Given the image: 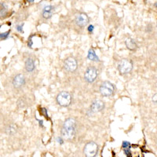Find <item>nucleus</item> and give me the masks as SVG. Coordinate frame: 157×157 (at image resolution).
Instances as JSON below:
<instances>
[{
    "instance_id": "1",
    "label": "nucleus",
    "mask_w": 157,
    "mask_h": 157,
    "mask_svg": "<svg viewBox=\"0 0 157 157\" xmlns=\"http://www.w3.org/2000/svg\"><path fill=\"white\" fill-rule=\"evenodd\" d=\"M76 131V123L72 118H68L64 121L61 129V135L67 140H71L75 137Z\"/></svg>"
},
{
    "instance_id": "2",
    "label": "nucleus",
    "mask_w": 157,
    "mask_h": 157,
    "mask_svg": "<svg viewBox=\"0 0 157 157\" xmlns=\"http://www.w3.org/2000/svg\"><path fill=\"white\" fill-rule=\"evenodd\" d=\"M98 146L94 141H90L83 148V154L85 157H95L98 154Z\"/></svg>"
},
{
    "instance_id": "3",
    "label": "nucleus",
    "mask_w": 157,
    "mask_h": 157,
    "mask_svg": "<svg viewBox=\"0 0 157 157\" xmlns=\"http://www.w3.org/2000/svg\"><path fill=\"white\" fill-rule=\"evenodd\" d=\"M71 97L67 91H61L57 96V101L59 105L62 107H67L71 104Z\"/></svg>"
},
{
    "instance_id": "4",
    "label": "nucleus",
    "mask_w": 157,
    "mask_h": 157,
    "mask_svg": "<svg viewBox=\"0 0 157 157\" xmlns=\"http://www.w3.org/2000/svg\"><path fill=\"white\" fill-rule=\"evenodd\" d=\"M133 68L132 61L128 59H122L118 64V70L123 75L129 73Z\"/></svg>"
},
{
    "instance_id": "5",
    "label": "nucleus",
    "mask_w": 157,
    "mask_h": 157,
    "mask_svg": "<svg viewBox=\"0 0 157 157\" xmlns=\"http://www.w3.org/2000/svg\"><path fill=\"white\" fill-rule=\"evenodd\" d=\"M115 87L112 82L105 81L101 85L100 93L104 97H110L114 94Z\"/></svg>"
},
{
    "instance_id": "6",
    "label": "nucleus",
    "mask_w": 157,
    "mask_h": 157,
    "mask_svg": "<svg viewBox=\"0 0 157 157\" xmlns=\"http://www.w3.org/2000/svg\"><path fill=\"white\" fill-rule=\"evenodd\" d=\"M97 76H98V70L94 67L88 68L85 71V75H84V78L88 82H93L94 81H95Z\"/></svg>"
},
{
    "instance_id": "7",
    "label": "nucleus",
    "mask_w": 157,
    "mask_h": 157,
    "mask_svg": "<svg viewBox=\"0 0 157 157\" xmlns=\"http://www.w3.org/2000/svg\"><path fill=\"white\" fill-rule=\"evenodd\" d=\"M64 68L67 71L72 72L77 68V61L73 57H68L64 62Z\"/></svg>"
},
{
    "instance_id": "8",
    "label": "nucleus",
    "mask_w": 157,
    "mask_h": 157,
    "mask_svg": "<svg viewBox=\"0 0 157 157\" xmlns=\"http://www.w3.org/2000/svg\"><path fill=\"white\" fill-rule=\"evenodd\" d=\"M89 22V17L85 13H79L75 17V24L78 27L83 28L87 25Z\"/></svg>"
},
{
    "instance_id": "9",
    "label": "nucleus",
    "mask_w": 157,
    "mask_h": 157,
    "mask_svg": "<svg viewBox=\"0 0 157 157\" xmlns=\"http://www.w3.org/2000/svg\"><path fill=\"white\" fill-rule=\"evenodd\" d=\"M25 83V78L22 74H18L13 79V85L15 88L18 89L23 86Z\"/></svg>"
},
{
    "instance_id": "10",
    "label": "nucleus",
    "mask_w": 157,
    "mask_h": 157,
    "mask_svg": "<svg viewBox=\"0 0 157 157\" xmlns=\"http://www.w3.org/2000/svg\"><path fill=\"white\" fill-rule=\"evenodd\" d=\"M104 108H105L104 101L101 100H96L91 104L90 111L92 113H98V112H101V110H103Z\"/></svg>"
},
{
    "instance_id": "11",
    "label": "nucleus",
    "mask_w": 157,
    "mask_h": 157,
    "mask_svg": "<svg viewBox=\"0 0 157 157\" xmlns=\"http://www.w3.org/2000/svg\"><path fill=\"white\" fill-rule=\"evenodd\" d=\"M54 11V6H47L44 7V9H43V17L44 18H46V19H48V18L51 17Z\"/></svg>"
},
{
    "instance_id": "12",
    "label": "nucleus",
    "mask_w": 157,
    "mask_h": 157,
    "mask_svg": "<svg viewBox=\"0 0 157 157\" xmlns=\"http://www.w3.org/2000/svg\"><path fill=\"white\" fill-rule=\"evenodd\" d=\"M125 44H126V47H127V49L130 50H135L137 47V45L136 43L135 40L131 38H128V39H126L125 41Z\"/></svg>"
},
{
    "instance_id": "13",
    "label": "nucleus",
    "mask_w": 157,
    "mask_h": 157,
    "mask_svg": "<svg viewBox=\"0 0 157 157\" xmlns=\"http://www.w3.org/2000/svg\"><path fill=\"white\" fill-rule=\"evenodd\" d=\"M25 68L27 70V71L31 72L35 69V62L33 61V59L28 58L25 61Z\"/></svg>"
},
{
    "instance_id": "14",
    "label": "nucleus",
    "mask_w": 157,
    "mask_h": 157,
    "mask_svg": "<svg viewBox=\"0 0 157 157\" xmlns=\"http://www.w3.org/2000/svg\"><path fill=\"white\" fill-rule=\"evenodd\" d=\"M88 58H89L90 60H91V61H99V60H98V57H97L96 54H95V53H94V50H92V49L89 50Z\"/></svg>"
},
{
    "instance_id": "15",
    "label": "nucleus",
    "mask_w": 157,
    "mask_h": 157,
    "mask_svg": "<svg viewBox=\"0 0 157 157\" xmlns=\"http://www.w3.org/2000/svg\"><path fill=\"white\" fill-rule=\"evenodd\" d=\"M6 132L8 134H10V135H13V134H14L17 132V127H15L14 125L10 126L6 130Z\"/></svg>"
},
{
    "instance_id": "16",
    "label": "nucleus",
    "mask_w": 157,
    "mask_h": 157,
    "mask_svg": "<svg viewBox=\"0 0 157 157\" xmlns=\"http://www.w3.org/2000/svg\"><path fill=\"white\" fill-rule=\"evenodd\" d=\"M152 101L155 102V103H157V94H154L153 97H152Z\"/></svg>"
},
{
    "instance_id": "17",
    "label": "nucleus",
    "mask_w": 157,
    "mask_h": 157,
    "mask_svg": "<svg viewBox=\"0 0 157 157\" xmlns=\"http://www.w3.org/2000/svg\"><path fill=\"white\" fill-rule=\"evenodd\" d=\"M7 34H9V32H6V33H2V34H1V39H4L5 37H6V36H8Z\"/></svg>"
},
{
    "instance_id": "18",
    "label": "nucleus",
    "mask_w": 157,
    "mask_h": 157,
    "mask_svg": "<svg viewBox=\"0 0 157 157\" xmlns=\"http://www.w3.org/2000/svg\"><path fill=\"white\" fill-rule=\"evenodd\" d=\"M129 145H130V144H129V143H127V142H126V141H124V142L123 143V148H127V146H129Z\"/></svg>"
},
{
    "instance_id": "19",
    "label": "nucleus",
    "mask_w": 157,
    "mask_h": 157,
    "mask_svg": "<svg viewBox=\"0 0 157 157\" xmlns=\"http://www.w3.org/2000/svg\"><path fill=\"white\" fill-rule=\"evenodd\" d=\"M93 28H94L93 25H90V27H89V31H92V30H93Z\"/></svg>"
}]
</instances>
